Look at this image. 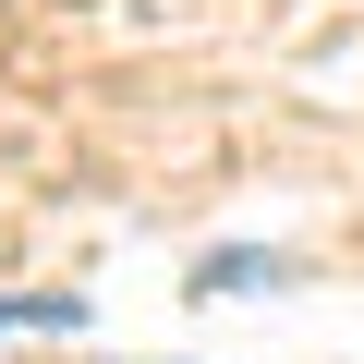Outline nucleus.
Segmentation results:
<instances>
[{"label":"nucleus","instance_id":"f257e3e1","mask_svg":"<svg viewBox=\"0 0 364 364\" xmlns=\"http://www.w3.org/2000/svg\"><path fill=\"white\" fill-rule=\"evenodd\" d=\"M255 279H279V267H267V255H207V267H195V291H255Z\"/></svg>","mask_w":364,"mask_h":364},{"label":"nucleus","instance_id":"f03ea898","mask_svg":"<svg viewBox=\"0 0 364 364\" xmlns=\"http://www.w3.org/2000/svg\"><path fill=\"white\" fill-rule=\"evenodd\" d=\"M0 328H73V304H0Z\"/></svg>","mask_w":364,"mask_h":364}]
</instances>
